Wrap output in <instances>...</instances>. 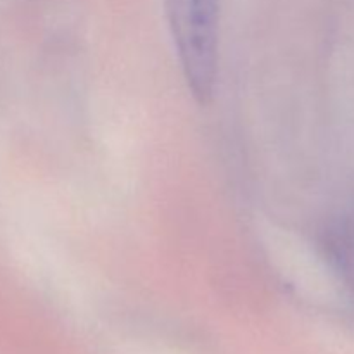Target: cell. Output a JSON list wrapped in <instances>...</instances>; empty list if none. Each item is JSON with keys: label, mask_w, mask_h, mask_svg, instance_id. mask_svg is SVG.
<instances>
[{"label": "cell", "mask_w": 354, "mask_h": 354, "mask_svg": "<svg viewBox=\"0 0 354 354\" xmlns=\"http://www.w3.org/2000/svg\"><path fill=\"white\" fill-rule=\"evenodd\" d=\"M166 9L189 88L207 102L216 80L220 0H166Z\"/></svg>", "instance_id": "obj_1"}]
</instances>
